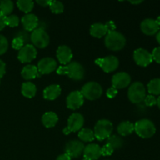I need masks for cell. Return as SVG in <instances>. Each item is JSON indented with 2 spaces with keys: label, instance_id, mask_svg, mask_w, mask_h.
I'll use <instances>...</instances> for the list:
<instances>
[{
  "label": "cell",
  "instance_id": "6da1fadb",
  "mask_svg": "<svg viewBox=\"0 0 160 160\" xmlns=\"http://www.w3.org/2000/svg\"><path fill=\"white\" fill-rule=\"evenodd\" d=\"M58 74L67 75L74 81H81L84 77V69L80 62L73 61L63 67H59L56 70Z\"/></svg>",
  "mask_w": 160,
  "mask_h": 160
},
{
  "label": "cell",
  "instance_id": "7a4b0ae2",
  "mask_svg": "<svg viewBox=\"0 0 160 160\" xmlns=\"http://www.w3.org/2000/svg\"><path fill=\"white\" fill-rule=\"evenodd\" d=\"M126 45V38L121 33L117 31H109L105 38V45L112 51H120Z\"/></svg>",
  "mask_w": 160,
  "mask_h": 160
},
{
  "label": "cell",
  "instance_id": "3957f363",
  "mask_svg": "<svg viewBox=\"0 0 160 160\" xmlns=\"http://www.w3.org/2000/svg\"><path fill=\"white\" fill-rule=\"evenodd\" d=\"M134 131L142 138H150L156 134V126L152 120L142 119L134 124Z\"/></svg>",
  "mask_w": 160,
  "mask_h": 160
},
{
  "label": "cell",
  "instance_id": "277c9868",
  "mask_svg": "<svg viewBox=\"0 0 160 160\" xmlns=\"http://www.w3.org/2000/svg\"><path fill=\"white\" fill-rule=\"evenodd\" d=\"M112 130H113V126L110 120L106 119L98 120L95 124L93 131L95 138H96L98 141L107 139L109 136H111Z\"/></svg>",
  "mask_w": 160,
  "mask_h": 160
},
{
  "label": "cell",
  "instance_id": "5b68a950",
  "mask_svg": "<svg viewBox=\"0 0 160 160\" xmlns=\"http://www.w3.org/2000/svg\"><path fill=\"white\" fill-rule=\"evenodd\" d=\"M128 96L132 103H140L146 96V90L142 83L139 81L133 83L128 88Z\"/></svg>",
  "mask_w": 160,
  "mask_h": 160
},
{
  "label": "cell",
  "instance_id": "8992f818",
  "mask_svg": "<svg viewBox=\"0 0 160 160\" xmlns=\"http://www.w3.org/2000/svg\"><path fill=\"white\" fill-rule=\"evenodd\" d=\"M81 92L84 98L93 101L98 99L102 95V88L98 83L89 81L83 86Z\"/></svg>",
  "mask_w": 160,
  "mask_h": 160
},
{
  "label": "cell",
  "instance_id": "52a82bcc",
  "mask_svg": "<svg viewBox=\"0 0 160 160\" xmlns=\"http://www.w3.org/2000/svg\"><path fill=\"white\" fill-rule=\"evenodd\" d=\"M84 123V117L81 113L74 112L70 116L68 120H67V126L62 130V132L64 134L67 135L72 132L81 131Z\"/></svg>",
  "mask_w": 160,
  "mask_h": 160
},
{
  "label": "cell",
  "instance_id": "ba28073f",
  "mask_svg": "<svg viewBox=\"0 0 160 160\" xmlns=\"http://www.w3.org/2000/svg\"><path fill=\"white\" fill-rule=\"evenodd\" d=\"M31 41L33 45L39 48H45L49 44V36L42 28H36L31 34Z\"/></svg>",
  "mask_w": 160,
  "mask_h": 160
},
{
  "label": "cell",
  "instance_id": "9c48e42d",
  "mask_svg": "<svg viewBox=\"0 0 160 160\" xmlns=\"http://www.w3.org/2000/svg\"><path fill=\"white\" fill-rule=\"evenodd\" d=\"M95 64L99 66L106 73H111L115 71L119 67V59L114 56H109L105 58H99L95 59Z\"/></svg>",
  "mask_w": 160,
  "mask_h": 160
},
{
  "label": "cell",
  "instance_id": "30bf717a",
  "mask_svg": "<svg viewBox=\"0 0 160 160\" xmlns=\"http://www.w3.org/2000/svg\"><path fill=\"white\" fill-rule=\"evenodd\" d=\"M37 50L33 45L27 44L23 48L19 50L17 58L21 62H30L34 60L37 56Z\"/></svg>",
  "mask_w": 160,
  "mask_h": 160
},
{
  "label": "cell",
  "instance_id": "8fae6325",
  "mask_svg": "<svg viewBox=\"0 0 160 160\" xmlns=\"http://www.w3.org/2000/svg\"><path fill=\"white\" fill-rule=\"evenodd\" d=\"M134 59L136 64L140 67H147L152 62V56L148 50L145 48H138L134 52Z\"/></svg>",
  "mask_w": 160,
  "mask_h": 160
},
{
  "label": "cell",
  "instance_id": "7c38bea8",
  "mask_svg": "<svg viewBox=\"0 0 160 160\" xmlns=\"http://www.w3.org/2000/svg\"><path fill=\"white\" fill-rule=\"evenodd\" d=\"M84 143L80 141H70L65 146V153L70 156V158H78L84 152Z\"/></svg>",
  "mask_w": 160,
  "mask_h": 160
},
{
  "label": "cell",
  "instance_id": "4fadbf2b",
  "mask_svg": "<svg viewBox=\"0 0 160 160\" xmlns=\"http://www.w3.org/2000/svg\"><path fill=\"white\" fill-rule=\"evenodd\" d=\"M131 78L126 72H119L112 76V87L116 89H122L128 87L131 84Z\"/></svg>",
  "mask_w": 160,
  "mask_h": 160
},
{
  "label": "cell",
  "instance_id": "5bb4252c",
  "mask_svg": "<svg viewBox=\"0 0 160 160\" xmlns=\"http://www.w3.org/2000/svg\"><path fill=\"white\" fill-rule=\"evenodd\" d=\"M57 67V62L53 58L45 57L38 63V70L41 74H48L54 71Z\"/></svg>",
  "mask_w": 160,
  "mask_h": 160
},
{
  "label": "cell",
  "instance_id": "9a60e30c",
  "mask_svg": "<svg viewBox=\"0 0 160 160\" xmlns=\"http://www.w3.org/2000/svg\"><path fill=\"white\" fill-rule=\"evenodd\" d=\"M84 96L79 91H73L70 92L67 98V106L70 109H79L84 104Z\"/></svg>",
  "mask_w": 160,
  "mask_h": 160
},
{
  "label": "cell",
  "instance_id": "2e32d148",
  "mask_svg": "<svg viewBox=\"0 0 160 160\" xmlns=\"http://www.w3.org/2000/svg\"><path fill=\"white\" fill-rule=\"evenodd\" d=\"M83 160H97L102 156V148L97 144H88L84 147Z\"/></svg>",
  "mask_w": 160,
  "mask_h": 160
},
{
  "label": "cell",
  "instance_id": "e0dca14e",
  "mask_svg": "<svg viewBox=\"0 0 160 160\" xmlns=\"http://www.w3.org/2000/svg\"><path fill=\"white\" fill-rule=\"evenodd\" d=\"M141 30L146 35L152 36L159 32V26L156 20L147 18L141 23Z\"/></svg>",
  "mask_w": 160,
  "mask_h": 160
},
{
  "label": "cell",
  "instance_id": "ac0fdd59",
  "mask_svg": "<svg viewBox=\"0 0 160 160\" xmlns=\"http://www.w3.org/2000/svg\"><path fill=\"white\" fill-rule=\"evenodd\" d=\"M56 56L60 63L67 65L70 63L73 58V53L70 47L67 45H61L56 51Z\"/></svg>",
  "mask_w": 160,
  "mask_h": 160
},
{
  "label": "cell",
  "instance_id": "d6986e66",
  "mask_svg": "<svg viewBox=\"0 0 160 160\" xmlns=\"http://www.w3.org/2000/svg\"><path fill=\"white\" fill-rule=\"evenodd\" d=\"M23 28L28 31H33L37 28L38 25V18L33 13H28L23 16L21 19Z\"/></svg>",
  "mask_w": 160,
  "mask_h": 160
},
{
  "label": "cell",
  "instance_id": "ffe728a7",
  "mask_svg": "<svg viewBox=\"0 0 160 160\" xmlns=\"http://www.w3.org/2000/svg\"><path fill=\"white\" fill-rule=\"evenodd\" d=\"M61 88L58 84H51L43 91V97L47 100H55L60 95Z\"/></svg>",
  "mask_w": 160,
  "mask_h": 160
},
{
  "label": "cell",
  "instance_id": "44dd1931",
  "mask_svg": "<svg viewBox=\"0 0 160 160\" xmlns=\"http://www.w3.org/2000/svg\"><path fill=\"white\" fill-rule=\"evenodd\" d=\"M109 32L106 24H103L101 23H95L91 26L90 34L92 37L97 38H101L103 36L106 35Z\"/></svg>",
  "mask_w": 160,
  "mask_h": 160
},
{
  "label": "cell",
  "instance_id": "7402d4cb",
  "mask_svg": "<svg viewBox=\"0 0 160 160\" xmlns=\"http://www.w3.org/2000/svg\"><path fill=\"white\" fill-rule=\"evenodd\" d=\"M58 120H59L58 116L54 112H45L42 117V123L47 128H51L56 126Z\"/></svg>",
  "mask_w": 160,
  "mask_h": 160
},
{
  "label": "cell",
  "instance_id": "603a6c76",
  "mask_svg": "<svg viewBox=\"0 0 160 160\" xmlns=\"http://www.w3.org/2000/svg\"><path fill=\"white\" fill-rule=\"evenodd\" d=\"M22 78L25 80L34 79L38 76V70L36 66L27 65L23 68L21 71Z\"/></svg>",
  "mask_w": 160,
  "mask_h": 160
},
{
  "label": "cell",
  "instance_id": "cb8c5ba5",
  "mask_svg": "<svg viewBox=\"0 0 160 160\" xmlns=\"http://www.w3.org/2000/svg\"><path fill=\"white\" fill-rule=\"evenodd\" d=\"M134 131V124L130 121H123L117 127V132L120 135L125 137Z\"/></svg>",
  "mask_w": 160,
  "mask_h": 160
},
{
  "label": "cell",
  "instance_id": "d4e9b609",
  "mask_svg": "<svg viewBox=\"0 0 160 160\" xmlns=\"http://www.w3.org/2000/svg\"><path fill=\"white\" fill-rule=\"evenodd\" d=\"M37 88L35 84L32 82H25L23 83L21 87V93L24 97L28 98H31L35 96Z\"/></svg>",
  "mask_w": 160,
  "mask_h": 160
},
{
  "label": "cell",
  "instance_id": "484cf974",
  "mask_svg": "<svg viewBox=\"0 0 160 160\" xmlns=\"http://www.w3.org/2000/svg\"><path fill=\"white\" fill-rule=\"evenodd\" d=\"M14 8L13 2L10 0H3L0 2V13L4 17H8L11 15Z\"/></svg>",
  "mask_w": 160,
  "mask_h": 160
},
{
  "label": "cell",
  "instance_id": "4316f807",
  "mask_svg": "<svg viewBox=\"0 0 160 160\" xmlns=\"http://www.w3.org/2000/svg\"><path fill=\"white\" fill-rule=\"evenodd\" d=\"M147 88L149 94L160 96V78H155L151 80L147 85Z\"/></svg>",
  "mask_w": 160,
  "mask_h": 160
},
{
  "label": "cell",
  "instance_id": "83f0119b",
  "mask_svg": "<svg viewBox=\"0 0 160 160\" xmlns=\"http://www.w3.org/2000/svg\"><path fill=\"white\" fill-rule=\"evenodd\" d=\"M78 137L82 142H91L95 139L94 131L89 128H83L79 131Z\"/></svg>",
  "mask_w": 160,
  "mask_h": 160
},
{
  "label": "cell",
  "instance_id": "f1b7e54d",
  "mask_svg": "<svg viewBox=\"0 0 160 160\" xmlns=\"http://www.w3.org/2000/svg\"><path fill=\"white\" fill-rule=\"evenodd\" d=\"M17 5L20 10L28 14L32 11L34 3L31 0H19L17 1Z\"/></svg>",
  "mask_w": 160,
  "mask_h": 160
},
{
  "label": "cell",
  "instance_id": "f546056e",
  "mask_svg": "<svg viewBox=\"0 0 160 160\" xmlns=\"http://www.w3.org/2000/svg\"><path fill=\"white\" fill-rule=\"evenodd\" d=\"M106 144L110 145L114 150L117 148H121L122 145H123V141L120 136L117 135H111L107 138V142Z\"/></svg>",
  "mask_w": 160,
  "mask_h": 160
},
{
  "label": "cell",
  "instance_id": "4dcf8cb0",
  "mask_svg": "<svg viewBox=\"0 0 160 160\" xmlns=\"http://www.w3.org/2000/svg\"><path fill=\"white\" fill-rule=\"evenodd\" d=\"M48 6H49L52 12L55 14L62 13L64 11V6L62 2L59 1H56V0H51Z\"/></svg>",
  "mask_w": 160,
  "mask_h": 160
},
{
  "label": "cell",
  "instance_id": "1f68e13d",
  "mask_svg": "<svg viewBox=\"0 0 160 160\" xmlns=\"http://www.w3.org/2000/svg\"><path fill=\"white\" fill-rule=\"evenodd\" d=\"M5 22H6V26L11 27V28H15L19 25L20 23V19L17 15H9L6 17L5 18Z\"/></svg>",
  "mask_w": 160,
  "mask_h": 160
},
{
  "label": "cell",
  "instance_id": "d6a6232c",
  "mask_svg": "<svg viewBox=\"0 0 160 160\" xmlns=\"http://www.w3.org/2000/svg\"><path fill=\"white\" fill-rule=\"evenodd\" d=\"M9 42L5 36L0 34V56L3 55L8 49Z\"/></svg>",
  "mask_w": 160,
  "mask_h": 160
},
{
  "label": "cell",
  "instance_id": "836d02e7",
  "mask_svg": "<svg viewBox=\"0 0 160 160\" xmlns=\"http://www.w3.org/2000/svg\"><path fill=\"white\" fill-rule=\"evenodd\" d=\"M23 43H24V42L23 41V39L19 37L15 38L12 42V48L16 50H20L23 47Z\"/></svg>",
  "mask_w": 160,
  "mask_h": 160
},
{
  "label": "cell",
  "instance_id": "e575fe53",
  "mask_svg": "<svg viewBox=\"0 0 160 160\" xmlns=\"http://www.w3.org/2000/svg\"><path fill=\"white\" fill-rule=\"evenodd\" d=\"M144 102H145V104L147 106L152 107V106L156 105V103H157V98H156V97H155L154 95H148L145 96Z\"/></svg>",
  "mask_w": 160,
  "mask_h": 160
},
{
  "label": "cell",
  "instance_id": "d590c367",
  "mask_svg": "<svg viewBox=\"0 0 160 160\" xmlns=\"http://www.w3.org/2000/svg\"><path fill=\"white\" fill-rule=\"evenodd\" d=\"M114 149L108 144H106L103 147H102V156H111L113 153Z\"/></svg>",
  "mask_w": 160,
  "mask_h": 160
},
{
  "label": "cell",
  "instance_id": "8d00e7d4",
  "mask_svg": "<svg viewBox=\"0 0 160 160\" xmlns=\"http://www.w3.org/2000/svg\"><path fill=\"white\" fill-rule=\"evenodd\" d=\"M152 56L153 60L160 64V47H157L153 49L152 52Z\"/></svg>",
  "mask_w": 160,
  "mask_h": 160
},
{
  "label": "cell",
  "instance_id": "74e56055",
  "mask_svg": "<svg viewBox=\"0 0 160 160\" xmlns=\"http://www.w3.org/2000/svg\"><path fill=\"white\" fill-rule=\"evenodd\" d=\"M117 94H118V90L113 87L109 88H108V90L106 91V96L109 98H113L114 97L117 96Z\"/></svg>",
  "mask_w": 160,
  "mask_h": 160
},
{
  "label": "cell",
  "instance_id": "f35d334b",
  "mask_svg": "<svg viewBox=\"0 0 160 160\" xmlns=\"http://www.w3.org/2000/svg\"><path fill=\"white\" fill-rule=\"evenodd\" d=\"M6 73V63L0 59V80Z\"/></svg>",
  "mask_w": 160,
  "mask_h": 160
},
{
  "label": "cell",
  "instance_id": "ab89813d",
  "mask_svg": "<svg viewBox=\"0 0 160 160\" xmlns=\"http://www.w3.org/2000/svg\"><path fill=\"white\" fill-rule=\"evenodd\" d=\"M106 28H107L108 31H115L116 25H115V23H114L113 21H109L107 23H106Z\"/></svg>",
  "mask_w": 160,
  "mask_h": 160
},
{
  "label": "cell",
  "instance_id": "60d3db41",
  "mask_svg": "<svg viewBox=\"0 0 160 160\" xmlns=\"http://www.w3.org/2000/svg\"><path fill=\"white\" fill-rule=\"evenodd\" d=\"M50 2H51V0H38L36 2H37L38 5H40L41 6L46 7V6H49Z\"/></svg>",
  "mask_w": 160,
  "mask_h": 160
},
{
  "label": "cell",
  "instance_id": "b9f144b4",
  "mask_svg": "<svg viewBox=\"0 0 160 160\" xmlns=\"http://www.w3.org/2000/svg\"><path fill=\"white\" fill-rule=\"evenodd\" d=\"M5 18H6V17H4L2 14L0 13V31H2V29H4V28L6 27Z\"/></svg>",
  "mask_w": 160,
  "mask_h": 160
},
{
  "label": "cell",
  "instance_id": "7bdbcfd3",
  "mask_svg": "<svg viewBox=\"0 0 160 160\" xmlns=\"http://www.w3.org/2000/svg\"><path fill=\"white\" fill-rule=\"evenodd\" d=\"M56 160H71V158H70V156H68L66 153H63V154L60 155V156H58L56 158Z\"/></svg>",
  "mask_w": 160,
  "mask_h": 160
},
{
  "label": "cell",
  "instance_id": "ee69618b",
  "mask_svg": "<svg viewBox=\"0 0 160 160\" xmlns=\"http://www.w3.org/2000/svg\"><path fill=\"white\" fill-rule=\"evenodd\" d=\"M156 40H157L158 43L160 45V31L157 33V34H156Z\"/></svg>",
  "mask_w": 160,
  "mask_h": 160
},
{
  "label": "cell",
  "instance_id": "f6af8a7d",
  "mask_svg": "<svg viewBox=\"0 0 160 160\" xmlns=\"http://www.w3.org/2000/svg\"><path fill=\"white\" fill-rule=\"evenodd\" d=\"M130 2L132 4H139V3H142V1H130Z\"/></svg>",
  "mask_w": 160,
  "mask_h": 160
},
{
  "label": "cell",
  "instance_id": "bcb514c9",
  "mask_svg": "<svg viewBox=\"0 0 160 160\" xmlns=\"http://www.w3.org/2000/svg\"><path fill=\"white\" fill-rule=\"evenodd\" d=\"M156 105H157L158 107H159L160 109V96L157 98V103H156Z\"/></svg>",
  "mask_w": 160,
  "mask_h": 160
},
{
  "label": "cell",
  "instance_id": "7dc6e473",
  "mask_svg": "<svg viewBox=\"0 0 160 160\" xmlns=\"http://www.w3.org/2000/svg\"><path fill=\"white\" fill-rule=\"evenodd\" d=\"M156 22H157L158 24H159V28H160V17H158L157 20H156Z\"/></svg>",
  "mask_w": 160,
  "mask_h": 160
},
{
  "label": "cell",
  "instance_id": "c3c4849f",
  "mask_svg": "<svg viewBox=\"0 0 160 160\" xmlns=\"http://www.w3.org/2000/svg\"><path fill=\"white\" fill-rule=\"evenodd\" d=\"M106 160H109V159H106Z\"/></svg>",
  "mask_w": 160,
  "mask_h": 160
}]
</instances>
